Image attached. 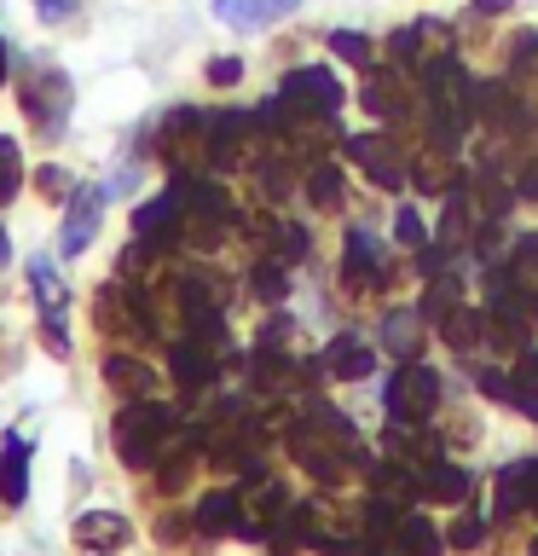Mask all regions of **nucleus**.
<instances>
[{
	"mask_svg": "<svg viewBox=\"0 0 538 556\" xmlns=\"http://www.w3.org/2000/svg\"><path fill=\"white\" fill-rule=\"evenodd\" d=\"M35 186H41V191H69V174L64 168H41V174H35Z\"/></svg>",
	"mask_w": 538,
	"mask_h": 556,
	"instance_id": "obj_29",
	"label": "nucleus"
},
{
	"mask_svg": "<svg viewBox=\"0 0 538 556\" xmlns=\"http://www.w3.org/2000/svg\"><path fill=\"white\" fill-rule=\"evenodd\" d=\"M423 493L440 498V504H463L469 493H475V481H469V469H458V464H428Z\"/></svg>",
	"mask_w": 538,
	"mask_h": 556,
	"instance_id": "obj_12",
	"label": "nucleus"
},
{
	"mask_svg": "<svg viewBox=\"0 0 538 556\" xmlns=\"http://www.w3.org/2000/svg\"><path fill=\"white\" fill-rule=\"evenodd\" d=\"M284 104H295V111H312V116H336L342 87H336V76H330L324 64H312V70H295V76L284 81Z\"/></svg>",
	"mask_w": 538,
	"mask_h": 556,
	"instance_id": "obj_3",
	"label": "nucleus"
},
{
	"mask_svg": "<svg viewBox=\"0 0 538 556\" xmlns=\"http://www.w3.org/2000/svg\"><path fill=\"white\" fill-rule=\"evenodd\" d=\"M538 498V458H515L498 476V516H515Z\"/></svg>",
	"mask_w": 538,
	"mask_h": 556,
	"instance_id": "obj_6",
	"label": "nucleus"
},
{
	"mask_svg": "<svg viewBox=\"0 0 538 556\" xmlns=\"http://www.w3.org/2000/svg\"><path fill=\"white\" fill-rule=\"evenodd\" d=\"M17 186H24V163H17V146L0 134V203H12Z\"/></svg>",
	"mask_w": 538,
	"mask_h": 556,
	"instance_id": "obj_19",
	"label": "nucleus"
},
{
	"mask_svg": "<svg viewBox=\"0 0 538 556\" xmlns=\"http://www.w3.org/2000/svg\"><path fill=\"white\" fill-rule=\"evenodd\" d=\"M243 504L232 498V493H208L203 504H197V521H203V528L208 533H232V528H243Z\"/></svg>",
	"mask_w": 538,
	"mask_h": 556,
	"instance_id": "obj_15",
	"label": "nucleus"
},
{
	"mask_svg": "<svg viewBox=\"0 0 538 556\" xmlns=\"http://www.w3.org/2000/svg\"><path fill=\"white\" fill-rule=\"evenodd\" d=\"M394 551L399 556H440V533L428 528V516H394Z\"/></svg>",
	"mask_w": 538,
	"mask_h": 556,
	"instance_id": "obj_10",
	"label": "nucleus"
},
{
	"mask_svg": "<svg viewBox=\"0 0 538 556\" xmlns=\"http://www.w3.org/2000/svg\"><path fill=\"white\" fill-rule=\"evenodd\" d=\"M255 295H260V302H284V273H278V267H260V273H255Z\"/></svg>",
	"mask_w": 538,
	"mask_h": 556,
	"instance_id": "obj_25",
	"label": "nucleus"
},
{
	"mask_svg": "<svg viewBox=\"0 0 538 556\" xmlns=\"http://www.w3.org/2000/svg\"><path fill=\"white\" fill-rule=\"evenodd\" d=\"M434 406H440V377L428 365H406L394 382H388V417L394 424H428Z\"/></svg>",
	"mask_w": 538,
	"mask_h": 556,
	"instance_id": "obj_2",
	"label": "nucleus"
},
{
	"mask_svg": "<svg viewBox=\"0 0 538 556\" xmlns=\"http://www.w3.org/2000/svg\"><path fill=\"white\" fill-rule=\"evenodd\" d=\"M76 539L87 551H116V545H128V521L111 516V510H93V516L76 521Z\"/></svg>",
	"mask_w": 538,
	"mask_h": 556,
	"instance_id": "obj_11",
	"label": "nucleus"
},
{
	"mask_svg": "<svg viewBox=\"0 0 538 556\" xmlns=\"http://www.w3.org/2000/svg\"><path fill=\"white\" fill-rule=\"evenodd\" d=\"M174 215H180V198H174V191H168V198H151L133 215V232L139 238H156V232H168V226H174Z\"/></svg>",
	"mask_w": 538,
	"mask_h": 556,
	"instance_id": "obj_17",
	"label": "nucleus"
},
{
	"mask_svg": "<svg viewBox=\"0 0 538 556\" xmlns=\"http://www.w3.org/2000/svg\"><path fill=\"white\" fill-rule=\"evenodd\" d=\"M342 278L347 285H376L382 278V255H376V238L371 232H347V255H342Z\"/></svg>",
	"mask_w": 538,
	"mask_h": 556,
	"instance_id": "obj_8",
	"label": "nucleus"
},
{
	"mask_svg": "<svg viewBox=\"0 0 538 556\" xmlns=\"http://www.w3.org/2000/svg\"><path fill=\"white\" fill-rule=\"evenodd\" d=\"M515 382H521V389H515L521 400H515V406H521V412H538V354H527V359L515 365Z\"/></svg>",
	"mask_w": 538,
	"mask_h": 556,
	"instance_id": "obj_22",
	"label": "nucleus"
},
{
	"mask_svg": "<svg viewBox=\"0 0 538 556\" xmlns=\"http://www.w3.org/2000/svg\"><path fill=\"white\" fill-rule=\"evenodd\" d=\"M481 330H486V313H475V307H451L446 319H440V337H446L451 348H475Z\"/></svg>",
	"mask_w": 538,
	"mask_h": 556,
	"instance_id": "obj_16",
	"label": "nucleus"
},
{
	"mask_svg": "<svg viewBox=\"0 0 538 556\" xmlns=\"http://www.w3.org/2000/svg\"><path fill=\"white\" fill-rule=\"evenodd\" d=\"M99 215H104V191L99 186H76L69 191V215H64V232H59V250L64 255H81L99 232Z\"/></svg>",
	"mask_w": 538,
	"mask_h": 556,
	"instance_id": "obj_4",
	"label": "nucleus"
},
{
	"mask_svg": "<svg viewBox=\"0 0 538 556\" xmlns=\"http://www.w3.org/2000/svg\"><path fill=\"white\" fill-rule=\"evenodd\" d=\"M330 52H336V59H354V64H371V41H364V35H354V29H336V35H330Z\"/></svg>",
	"mask_w": 538,
	"mask_h": 556,
	"instance_id": "obj_24",
	"label": "nucleus"
},
{
	"mask_svg": "<svg viewBox=\"0 0 538 556\" xmlns=\"http://www.w3.org/2000/svg\"><path fill=\"white\" fill-rule=\"evenodd\" d=\"M364 104H371L376 116H399V93L388 87V76H371V81H364Z\"/></svg>",
	"mask_w": 538,
	"mask_h": 556,
	"instance_id": "obj_23",
	"label": "nucleus"
},
{
	"mask_svg": "<svg viewBox=\"0 0 538 556\" xmlns=\"http://www.w3.org/2000/svg\"><path fill=\"white\" fill-rule=\"evenodd\" d=\"M12 261V238H7V226H0V267Z\"/></svg>",
	"mask_w": 538,
	"mask_h": 556,
	"instance_id": "obj_31",
	"label": "nucleus"
},
{
	"mask_svg": "<svg viewBox=\"0 0 538 556\" xmlns=\"http://www.w3.org/2000/svg\"><path fill=\"white\" fill-rule=\"evenodd\" d=\"M238 76H243L238 59H215V64H208V81H215V87H232Z\"/></svg>",
	"mask_w": 538,
	"mask_h": 556,
	"instance_id": "obj_28",
	"label": "nucleus"
},
{
	"mask_svg": "<svg viewBox=\"0 0 538 556\" xmlns=\"http://www.w3.org/2000/svg\"><path fill=\"white\" fill-rule=\"evenodd\" d=\"M394 232L406 238V243H423V238H428V232H423V220H417V208H411V203H406V208H399V215H394Z\"/></svg>",
	"mask_w": 538,
	"mask_h": 556,
	"instance_id": "obj_27",
	"label": "nucleus"
},
{
	"mask_svg": "<svg viewBox=\"0 0 538 556\" xmlns=\"http://www.w3.org/2000/svg\"><path fill=\"white\" fill-rule=\"evenodd\" d=\"M7 70H12V52H7V41H0V81H7Z\"/></svg>",
	"mask_w": 538,
	"mask_h": 556,
	"instance_id": "obj_32",
	"label": "nucleus"
},
{
	"mask_svg": "<svg viewBox=\"0 0 538 556\" xmlns=\"http://www.w3.org/2000/svg\"><path fill=\"white\" fill-rule=\"evenodd\" d=\"M174 377L185 382V389H203L208 377H215V359H208L203 342H174Z\"/></svg>",
	"mask_w": 538,
	"mask_h": 556,
	"instance_id": "obj_14",
	"label": "nucleus"
},
{
	"mask_svg": "<svg viewBox=\"0 0 538 556\" xmlns=\"http://www.w3.org/2000/svg\"><path fill=\"white\" fill-rule=\"evenodd\" d=\"M481 539H486V521H481V516H463L458 528H451V545H458V551H469V545H481Z\"/></svg>",
	"mask_w": 538,
	"mask_h": 556,
	"instance_id": "obj_26",
	"label": "nucleus"
},
{
	"mask_svg": "<svg viewBox=\"0 0 538 556\" xmlns=\"http://www.w3.org/2000/svg\"><path fill=\"white\" fill-rule=\"evenodd\" d=\"M382 337H388L394 354H417V319L411 313H388V325H382Z\"/></svg>",
	"mask_w": 538,
	"mask_h": 556,
	"instance_id": "obj_21",
	"label": "nucleus"
},
{
	"mask_svg": "<svg viewBox=\"0 0 538 556\" xmlns=\"http://www.w3.org/2000/svg\"><path fill=\"white\" fill-rule=\"evenodd\" d=\"M290 7H302V0H215V12L232 29H260V24H272V17L290 12Z\"/></svg>",
	"mask_w": 538,
	"mask_h": 556,
	"instance_id": "obj_9",
	"label": "nucleus"
},
{
	"mask_svg": "<svg viewBox=\"0 0 538 556\" xmlns=\"http://www.w3.org/2000/svg\"><path fill=\"white\" fill-rule=\"evenodd\" d=\"M307 198L319 203V208L342 203V174H336V168H312V174H307Z\"/></svg>",
	"mask_w": 538,
	"mask_h": 556,
	"instance_id": "obj_20",
	"label": "nucleus"
},
{
	"mask_svg": "<svg viewBox=\"0 0 538 556\" xmlns=\"http://www.w3.org/2000/svg\"><path fill=\"white\" fill-rule=\"evenodd\" d=\"M104 377L116 382V389H128V394H151V371L139 359H121V354H111L104 359Z\"/></svg>",
	"mask_w": 538,
	"mask_h": 556,
	"instance_id": "obj_18",
	"label": "nucleus"
},
{
	"mask_svg": "<svg viewBox=\"0 0 538 556\" xmlns=\"http://www.w3.org/2000/svg\"><path fill=\"white\" fill-rule=\"evenodd\" d=\"M324 365L336 377H371L376 371V354L364 342H354V337H342V342H330V354H324Z\"/></svg>",
	"mask_w": 538,
	"mask_h": 556,
	"instance_id": "obj_13",
	"label": "nucleus"
},
{
	"mask_svg": "<svg viewBox=\"0 0 538 556\" xmlns=\"http://www.w3.org/2000/svg\"><path fill=\"white\" fill-rule=\"evenodd\" d=\"M347 156H354V163L371 174L382 191H399V186H406V168H399V156H394V139L359 134V139H347Z\"/></svg>",
	"mask_w": 538,
	"mask_h": 556,
	"instance_id": "obj_5",
	"label": "nucleus"
},
{
	"mask_svg": "<svg viewBox=\"0 0 538 556\" xmlns=\"http://www.w3.org/2000/svg\"><path fill=\"white\" fill-rule=\"evenodd\" d=\"M168 429H174V412H163V406H128L116 417V452H121V464H151L156 458V446L168 441Z\"/></svg>",
	"mask_w": 538,
	"mask_h": 556,
	"instance_id": "obj_1",
	"label": "nucleus"
},
{
	"mask_svg": "<svg viewBox=\"0 0 538 556\" xmlns=\"http://www.w3.org/2000/svg\"><path fill=\"white\" fill-rule=\"evenodd\" d=\"M0 498L7 504L29 498V441L24 434H7V452H0Z\"/></svg>",
	"mask_w": 538,
	"mask_h": 556,
	"instance_id": "obj_7",
	"label": "nucleus"
},
{
	"mask_svg": "<svg viewBox=\"0 0 538 556\" xmlns=\"http://www.w3.org/2000/svg\"><path fill=\"white\" fill-rule=\"evenodd\" d=\"M35 7H41V17H69V12H76V0H35Z\"/></svg>",
	"mask_w": 538,
	"mask_h": 556,
	"instance_id": "obj_30",
	"label": "nucleus"
}]
</instances>
